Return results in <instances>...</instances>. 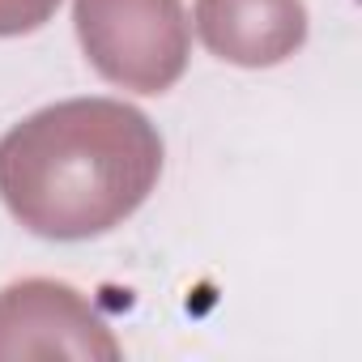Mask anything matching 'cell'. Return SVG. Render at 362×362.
Here are the masks:
<instances>
[{
	"label": "cell",
	"instance_id": "6da1fadb",
	"mask_svg": "<svg viewBox=\"0 0 362 362\" xmlns=\"http://www.w3.org/2000/svg\"><path fill=\"white\" fill-rule=\"evenodd\" d=\"M158 175L162 136L119 98H69L0 136V201L30 235L60 243L115 230Z\"/></svg>",
	"mask_w": 362,
	"mask_h": 362
},
{
	"label": "cell",
	"instance_id": "5b68a950",
	"mask_svg": "<svg viewBox=\"0 0 362 362\" xmlns=\"http://www.w3.org/2000/svg\"><path fill=\"white\" fill-rule=\"evenodd\" d=\"M56 9L60 0H0V39L39 30Z\"/></svg>",
	"mask_w": 362,
	"mask_h": 362
},
{
	"label": "cell",
	"instance_id": "3957f363",
	"mask_svg": "<svg viewBox=\"0 0 362 362\" xmlns=\"http://www.w3.org/2000/svg\"><path fill=\"white\" fill-rule=\"evenodd\" d=\"M0 358H119V345L73 286L35 277L0 294Z\"/></svg>",
	"mask_w": 362,
	"mask_h": 362
},
{
	"label": "cell",
	"instance_id": "277c9868",
	"mask_svg": "<svg viewBox=\"0 0 362 362\" xmlns=\"http://www.w3.org/2000/svg\"><path fill=\"white\" fill-rule=\"evenodd\" d=\"M197 35L226 64L269 69L303 47L307 9L303 0H197Z\"/></svg>",
	"mask_w": 362,
	"mask_h": 362
},
{
	"label": "cell",
	"instance_id": "7a4b0ae2",
	"mask_svg": "<svg viewBox=\"0 0 362 362\" xmlns=\"http://www.w3.org/2000/svg\"><path fill=\"white\" fill-rule=\"evenodd\" d=\"M86 60L132 94H162L188 69V18L179 0H77Z\"/></svg>",
	"mask_w": 362,
	"mask_h": 362
}]
</instances>
